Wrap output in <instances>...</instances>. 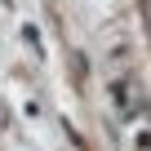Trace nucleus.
Wrapping results in <instances>:
<instances>
[{
	"label": "nucleus",
	"mask_w": 151,
	"mask_h": 151,
	"mask_svg": "<svg viewBox=\"0 0 151 151\" xmlns=\"http://www.w3.org/2000/svg\"><path fill=\"white\" fill-rule=\"evenodd\" d=\"M111 98H116V107H120V120H138V116H142V98H138L133 80H116V85H111Z\"/></svg>",
	"instance_id": "f257e3e1"
},
{
	"label": "nucleus",
	"mask_w": 151,
	"mask_h": 151,
	"mask_svg": "<svg viewBox=\"0 0 151 151\" xmlns=\"http://www.w3.org/2000/svg\"><path fill=\"white\" fill-rule=\"evenodd\" d=\"M138 151H151V129H142V133H138Z\"/></svg>",
	"instance_id": "f03ea898"
}]
</instances>
